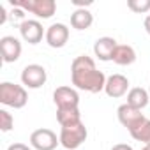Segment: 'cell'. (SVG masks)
<instances>
[{"mask_svg":"<svg viewBox=\"0 0 150 150\" xmlns=\"http://www.w3.org/2000/svg\"><path fill=\"white\" fill-rule=\"evenodd\" d=\"M71 80L76 88L90 92V94H97L104 90L108 78L104 76L103 71H97L96 62L90 57L80 55L71 64Z\"/></svg>","mask_w":150,"mask_h":150,"instance_id":"1","label":"cell"},{"mask_svg":"<svg viewBox=\"0 0 150 150\" xmlns=\"http://www.w3.org/2000/svg\"><path fill=\"white\" fill-rule=\"evenodd\" d=\"M27 101H28V94H27L25 87L11 83V81L0 83V103L4 106L21 110L27 104Z\"/></svg>","mask_w":150,"mask_h":150,"instance_id":"2","label":"cell"},{"mask_svg":"<svg viewBox=\"0 0 150 150\" xmlns=\"http://www.w3.org/2000/svg\"><path fill=\"white\" fill-rule=\"evenodd\" d=\"M87 127L83 122L72 124V125H64L60 129V145L67 150H76L78 146H81L87 141Z\"/></svg>","mask_w":150,"mask_h":150,"instance_id":"3","label":"cell"},{"mask_svg":"<svg viewBox=\"0 0 150 150\" xmlns=\"http://www.w3.org/2000/svg\"><path fill=\"white\" fill-rule=\"evenodd\" d=\"M11 6L23 9V11H28L42 20L51 18L57 11L55 0H11Z\"/></svg>","mask_w":150,"mask_h":150,"instance_id":"4","label":"cell"},{"mask_svg":"<svg viewBox=\"0 0 150 150\" xmlns=\"http://www.w3.org/2000/svg\"><path fill=\"white\" fill-rule=\"evenodd\" d=\"M48 80L46 69L39 64H30L21 71V83L28 88H41Z\"/></svg>","mask_w":150,"mask_h":150,"instance_id":"5","label":"cell"},{"mask_svg":"<svg viewBox=\"0 0 150 150\" xmlns=\"http://www.w3.org/2000/svg\"><path fill=\"white\" fill-rule=\"evenodd\" d=\"M60 143V138L51 129H35L30 134V146L35 150H55L57 145Z\"/></svg>","mask_w":150,"mask_h":150,"instance_id":"6","label":"cell"},{"mask_svg":"<svg viewBox=\"0 0 150 150\" xmlns=\"http://www.w3.org/2000/svg\"><path fill=\"white\" fill-rule=\"evenodd\" d=\"M20 34L21 39L28 44H37L42 41V35H46L42 25L37 20H23L20 23Z\"/></svg>","mask_w":150,"mask_h":150,"instance_id":"7","label":"cell"},{"mask_svg":"<svg viewBox=\"0 0 150 150\" xmlns=\"http://www.w3.org/2000/svg\"><path fill=\"white\" fill-rule=\"evenodd\" d=\"M53 103L57 104V110L64 108H78L80 104V96L78 92L71 87H58L53 92Z\"/></svg>","mask_w":150,"mask_h":150,"instance_id":"8","label":"cell"},{"mask_svg":"<svg viewBox=\"0 0 150 150\" xmlns=\"http://www.w3.org/2000/svg\"><path fill=\"white\" fill-rule=\"evenodd\" d=\"M21 42L13 35H4L0 39V53L6 64H13L21 57Z\"/></svg>","mask_w":150,"mask_h":150,"instance_id":"9","label":"cell"},{"mask_svg":"<svg viewBox=\"0 0 150 150\" xmlns=\"http://www.w3.org/2000/svg\"><path fill=\"white\" fill-rule=\"evenodd\" d=\"M46 42L50 48H64L69 41V28L64 23H53L46 30Z\"/></svg>","mask_w":150,"mask_h":150,"instance_id":"10","label":"cell"},{"mask_svg":"<svg viewBox=\"0 0 150 150\" xmlns=\"http://www.w3.org/2000/svg\"><path fill=\"white\" fill-rule=\"evenodd\" d=\"M117 117H118V122H120L124 127H127V131H131V129L136 127L141 120L146 118V117L141 113V110H136V108L129 106L127 103L122 104V106H118V110H117Z\"/></svg>","mask_w":150,"mask_h":150,"instance_id":"11","label":"cell"},{"mask_svg":"<svg viewBox=\"0 0 150 150\" xmlns=\"http://www.w3.org/2000/svg\"><path fill=\"white\" fill-rule=\"evenodd\" d=\"M127 88H129V80L124 76V74H111V76L106 80V87H104V92L108 97H122L127 94Z\"/></svg>","mask_w":150,"mask_h":150,"instance_id":"12","label":"cell"},{"mask_svg":"<svg viewBox=\"0 0 150 150\" xmlns=\"http://www.w3.org/2000/svg\"><path fill=\"white\" fill-rule=\"evenodd\" d=\"M117 46L118 44L113 37H99L94 42V53L99 60L108 62V60H113V53H115Z\"/></svg>","mask_w":150,"mask_h":150,"instance_id":"13","label":"cell"},{"mask_svg":"<svg viewBox=\"0 0 150 150\" xmlns=\"http://www.w3.org/2000/svg\"><path fill=\"white\" fill-rule=\"evenodd\" d=\"M94 23V16L88 9H76L71 14V25L76 30H87Z\"/></svg>","mask_w":150,"mask_h":150,"instance_id":"14","label":"cell"},{"mask_svg":"<svg viewBox=\"0 0 150 150\" xmlns=\"http://www.w3.org/2000/svg\"><path fill=\"white\" fill-rule=\"evenodd\" d=\"M113 62L118 65H131L136 62V51L129 44H118L113 53Z\"/></svg>","mask_w":150,"mask_h":150,"instance_id":"15","label":"cell"},{"mask_svg":"<svg viewBox=\"0 0 150 150\" xmlns=\"http://www.w3.org/2000/svg\"><path fill=\"white\" fill-rule=\"evenodd\" d=\"M148 101H150V94L141 87H134L127 92V104L136 110H143L148 104Z\"/></svg>","mask_w":150,"mask_h":150,"instance_id":"16","label":"cell"},{"mask_svg":"<svg viewBox=\"0 0 150 150\" xmlns=\"http://www.w3.org/2000/svg\"><path fill=\"white\" fill-rule=\"evenodd\" d=\"M57 120H58L60 127H64V125H72V124L81 122L80 108H64V110H57Z\"/></svg>","mask_w":150,"mask_h":150,"instance_id":"17","label":"cell"},{"mask_svg":"<svg viewBox=\"0 0 150 150\" xmlns=\"http://www.w3.org/2000/svg\"><path fill=\"white\" fill-rule=\"evenodd\" d=\"M129 132H131V136H132L136 141L148 145V143H150V118L141 120V122H139L136 127H132Z\"/></svg>","mask_w":150,"mask_h":150,"instance_id":"18","label":"cell"},{"mask_svg":"<svg viewBox=\"0 0 150 150\" xmlns=\"http://www.w3.org/2000/svg\"><path fill=\"white\" fill-rule=\"evenodd\" d=\"M127 7L136 14H143L150 11V0H127Z\"/></svg>","mask_w":150,"mask_h":150,"instance_id":"19","label":"cell"},{"mask_svg":"<svg viewBox=\"0 0 150 150\" xmlns=\"http://www.w3.org/2000/svg\"><path fill=\"white\" fill-rule=\"evenodd\" d=\"M14 127V118L7 110H0V131L2 132H9Z\"/></svg>","mask_w":150,"mask_h":150,"instance_id":"20","label":"cell"},{"mask_svg":"<svg viewBox=\"0 0 150 150\" xmlns=\"http://www.w3.org/2000/svg\"><path fill=\"white\" fill-rule=\"evenodd\" d=\"M72 6L78 7V9H87L88 6H92V0H85V2H81V0H72Z\"/></svg>","mask_w":150,"mask_h":150,"instance_id":"21","label":"cell"},{"mask_svg":"<svg viewBox=\"0 0 150 150\" xmlns=\"http://www.w3.org/2000/svg\"><path fill=\"white\" fill-rule=\"evenodd\" d=\"M7 150H32V148L25 143H13V145L7 146Z\"/></svg>","mask_w":150,"mask_h":150,"instance_id":"22","label":"cell"},{"mask_svg":"<svg viewBox=\"0 0 150 150\" xmlns=\"http://www.w3.org/2000/svg\"><path fill=\"white\" fill-rule=\"evenodd\" d=\"M111 150H132V146H129L125 143H117V145H113Z\"/></svg>","mask_w":150,"mask_h":150,"instance_id":"23","label":"cell"},{"mask_svg":"<svg viewBox=\"0 0 150 150\" xmlns=\"http://www.w3.org/2000/svg\"><path fill=\"white\" fill-rule=\"evenodd\" d=\"M0 13H2V16H0V25H2V23H6V20H7V14H6L4 6H0Z\"/></svg>","mask_w":150,"mask_h":150,"instance_id":"24","label":"cell"},{"mask_svg":"<svg viewBox=\"0 0 150 150\" xmlns=\"http://www.w3.org/2000/svg\"><path fill=\"white\" fill-rule=\"evenodd\" d=\"M143 27H145V30H146V34L150 35V14L145 18V23H143Z\"/></svg>","mask_w":150,"mask_h":150,"instance_id":"25","label":"cell"},{"mask_svg":"<svg viewBox=\"0 0 150 150\" xmlns=\"http://www.w3.org/2000/svg\"><path fill=\"white\" fill-rule=\"evenodd\" d=\"M141 150H150V143H148V145H145V146H143Z\"/></svg>","mask_w":150,"mask_h":150,"instance_id":"26","label":"cell"},{"mask_svg":"<svg viewBox=\"0 0 150 150\" xmlns=\"http://www.w3.org/2000/svg\"><path fill=\"white\" fill-rule=\"evenodd\" d=\"M148 94H150V88H148Z\"/></svg>","mask_w":150,"mask_h":150,"instance_id":"27","label":"cell"}]
</instances>
